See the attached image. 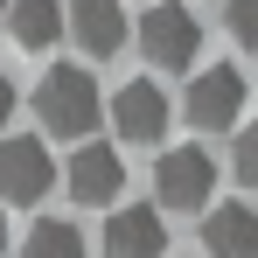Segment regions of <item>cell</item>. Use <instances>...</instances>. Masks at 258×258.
Returning <instances> with one entry per match:
<instances>
[{"label": "cell", "instance_id": "6da1fadb", "mask_svg": "<svg viewBox=\"0 0 258 258\" xmlns=\"http://www.w3.org/2000/svg\"><path fill=\"white\" fill-rule=\"evenodd\" d=\"M35 119H42L56 140H84V133L105 119L98 77H91V70H77V63H56L42 84H35Z\"/></svg>", "mask_w": 258, "mask_h": 258}, {"label": "cell", "instance_id": "7a4b0ae2", "mask_svg": "<svg viewBox=\"0 0 258 258\" xmlns=\"http://www.w3.org/2000/svg\"><path fill=\"white\" fill-rule=\"evenodd\" d=\"M154 196H161V210H181V216H210V196H216V161L203 147H168L161 161H154Z\"/></svg>", "mask_w": 258, "mask_h": 258}, {"label": "cell", "instance_id": "3957f363", "mask_svg": "<svg viewBox=\"0 0 258 258\" xmlns=\"http://www.w3.org/2000/svg\"><path fill=\"white\" fill-rule=\"evenodd\" d=\"M49 188H56L49 147L35 140V133H7V140H0V203L28 210V203H42Z\"/></svg>", "mask_w": 258, "mask_h": 258}, {"label": "cell", "instance_id": "277c9868", "mask_svg": "<svg viewBox=\"0 0 258 258\" xmlns=\"http://www.w3.org/2000/svg\"><path fill=\"white\" fill-rule=\"evenodd\" d=\"M140 49H147V63L181 70V63H196V56H203V21H196L181 0H161V7H147V14H140Z\"/></svg>", "mask_w": 258, "mask_h": 258}, {"label": "cell", "instance_id": "5b68a950", "mask_svg": "<svg viewBox=\"0 0 258 258\" xmlns=\"http://www.w3.org/2000/svg\"><path fill=\"white\" fill-rule=\"evenodd\" d=\"M188 119L203 133H230L244 119V77H237V63H210V70L188 77Z\"/></svg>", "mask_w": 258, "mask_h": 258}, {"label": "cell", "instance_id": "8992f818", "mask_svg": "<svg viewBox=\"0 0 258 258\" xmlns=\"http://www.w3.org/2000/svg\"><path fill=\"white\" fill-rule=\"evenodd\" d=\"M112 133L126 140V147H154L161 133H168V91L154 84V77H133V84L112 91Z\"/></svg>", "mask_w": 258, "mask_h": 258}, {"label": "cell", "instance_id": "52a82bcc", "mask_svg": "<svg viewBox=\"0 0 258 258\" xmlns=\"http://www.w3.org/2000/svg\"><path fill=\"white\" fill-rule=\"evenodd\" d=\"M70 203H98V210H112L119 203V188H126V161H119V147H105V140H84L77 154H70Z\"/></svg>", "mask_w": 258, "mask_h": 258}, {"label": "cell", "instance_id": "ba28073f", "mask_svg": "<svg viewBox=\"0 0 258 258\" xmlns=\"http://www.w3.org/2000/svg\"><path fill=\"white\" fill-rule=\"evenodd\" d=\"M63 28L84 56H119L126 49V7L119 0H70L63 7Z\"/></svg>", "mask_w": 258, "mask_h": 258}, {"label": "cell", "instance_id": "9c48e42d", "mask_svg": "<svg viewBox=\"0 0 258 258\" xmlns=\"http://www.w3.org/2000/svg\"><path fill=\"white\" fill-rule=\"evenodd\" d=\"M161 251H168V230L154 203H126L105 216V258H161Z\"/></svg>", "mask_w": 258, "mask_h": 258}, {"label": "cell", "instance_id": "30bf717a", "mask_svg": "<svg viewBox=\"0 0 258 258\" xmlns=\"http://www.w3.org/2000/svg\"><path fill=\"white\" fill-rule=\"evenodd\" d=\"M203 244H210V258H258V210H244V203H210Z\"/></svg>", "mask_w": 258, "mask_h": 258}, {"label": "cell", "instance_id": "8fae6325", "mask_svg": "<svg viewBox=\"0 0 258 258\" xmlns=\"http://www.w3.org/2000/svg\"><path fill=\"white\" fill-rule=\"evenodd\" d=\"M7 28H14L21 49H56V35H63V0H14V7H7Z\"/></svg>", "mask_w": 258, "mask_h": 258}, {"label": "cell", "instance_id": "7c38bea8", "mask_svg": "<svg viewBox=\"0 0 258 258\" xmlns=\"http://www.w3.org/2000/svg\"><path fill=\"white\" fill-rule=\"evenodd\" d=\"M21 258H84V237H77V230H70L63 216H42V223L28 230Z\"/></svg>", "mask_w": 258, "mask_h": 258}, {"label": "cell", "instance_id": "4fadbf2b", "mask_svg": "<svg viewBox=\"0 0 258 258\" xmlns=\"http://www.w3.org/2000/svg\"><path fill=\"white\" fill-rule=\"evenodd\" d=\"M223 28H230V42L258 49V0H223Z\"/></svg>", "mask_w": 258, "mask_h": 258}, {"label": "cell", "instance_id": "5bb4252c", "mask_svg": "<svg viewBox=\"0 0 258 258\" xmlns=\"http://www.w3.org/2000/svg\"><path fill=\"white\" fill-rule=\"evenodd\" d=\"M230 168H237V181H244V188H258V119H251V126H237Z\"/></svg>", "mask_w": 258, "mask_h": 258}, {"label": "cell", "instance_id": "9a60e30c", "mask_svg": "<svg viewBox=\"0 0 258 258\" xmlns=\"http://www.w3.org/2000/svg\"><path fill=\"white\" fill-rule=\"evenodd\" d=\"M7 119H14V77L0 70V126H7Z\"/></svg>", "mask_w": 258, "mask_h": 258}, {"label": "cell", "instance_id": "2e32d148", "mask_svg": "<svg viewBox=\"0 0 258 258\" xmlns=\"http://www.w3.org/2000/svg\"><path fill=\"white\" fill-rule=\"evenodd\" d=\"M0 251H7V216H0Z\"/></svg>", "mask_w": 258, "mask_h": 258}, {"label": "cell", "instance_id": "e0dca14e", "mask_svg": "<svg viewBox=\"0 0 258 258\" xmlns=\"http://www.w3.org/2000/svg\"><path fill=\"white\" fill-rule=\"evenodd\" d=\"M7 7H14V0H0V14H7Z\"/></svg>", "mask_w": 258, "mask_h": 258}]
</instances>
